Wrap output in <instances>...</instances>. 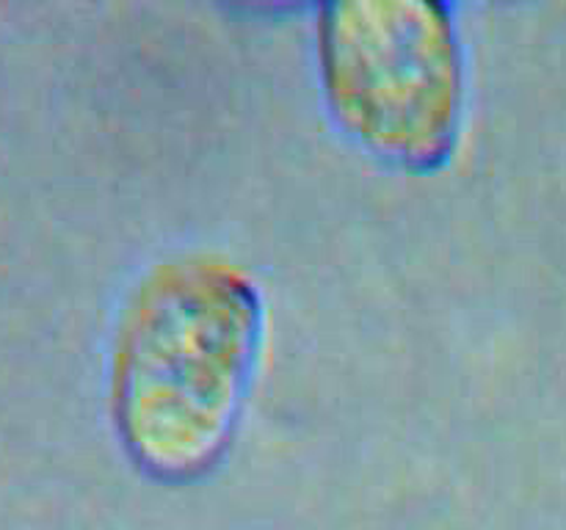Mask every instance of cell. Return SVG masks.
<instances>
[{"label":"cell","mask_w":566,"mask_h":530,"mask_svg":"<svg viewBox=\"0 0 566 530\" xmlns=\"http://www.w3.org/2000/svg\"><path fill=\"white\" fill-rule=\"evenodd\" d=\"M313 61L326 116L365 155L407 174H434L457 158L468 53L451 3H324Z\"/></svg>","instance_id":"2"},{"label":"cell","mask_w":566,"mask_h":530,"mask_svg":"<svg viewBox=\"0 0 566 530\" xmlns=\"http://www.w3.org/2000/svg\"><path fill=\"white\" fill-rule=\"evenodd\" d=\"M265 337V293L241 259L180 248L149 263L105 353V409L127 464L164 486L213 475L235 447Z\"/></svg>","instance_id":"1"}]
</instances>
